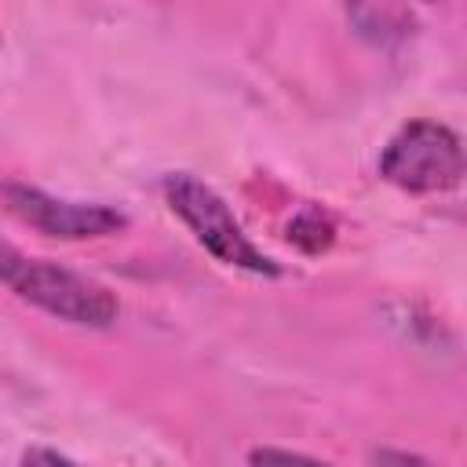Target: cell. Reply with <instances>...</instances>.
I'll use <instances>...</instances> for the list:
<instances>
[{
  "label": "cell",
  "mask_w": 467,
  "mask_h": 467,
  "mask_svg": "<svg viewBox=\"0 0 467 467\" xmlns=\"http://www.w3.org/2000/svg\"><path fill=\"white\" fill-rule=\"evenodd\" d=\"M0 285H7L18 299L33 303L36 310L84 328H109L120 314L117 296L106 285L51 259L26 255L7 237H0Z\"/></svg>",
  "instance_id": "6da1fadb"
},
{
  "label": "cell",
  "mask_w": 467,
  "mask_h": 467,
  "mask_svg": "<svg viewBox=\"0 0 467 467\" xmlns=\"http://www.w3.org/2000/svg\"><path fill=\"white\" fill-rule=\"evenodd\" d=\"M248 460H252V463H270V460H285V463L303 460V463H314V456H306V452H292V449H270V445L252 449V452H248Z\"/></svg>",
  "instance_id": "5b68a950"
},
{
  "label": "cell",
  "mask_w": 467,
  "mask_h": 467,
  "mask_svg": "<svg viewBox=\"0 0 467 467\" xmlns=\"http://www.w3.org/2000/svg\"><path fill=\"white\" fill-rule=\"evenodd\" d=\"M164 201L182 219V226L197 237V244L204 252H212L219 263L244 270V274H255V277H277L281 274V266L244 234V226L237 223L230 204L197 175H190V171L168 175L164 179Z\"/></svg>",
  "instance_id": "7a4b0ae2"
},
{
  "label": "cell",
  "mask_w": 467,
  "mask_h": 467,
  "mask_svg": "<svg viewBox=\"0 0 467 467\" xmlns=\"http://www.w3.org/2000/svg\"><path fill=\"white\" fill-rule=\"evenodd\" d=\"M379 175L405 193L456 190L463 179L460 135L438 120H409L387 139L379 153Z\"/></svg>",
  "instance_id": "3957f363"
},
{
  "label": "cell",
  "mask_w": 467,
  "mask_h": 467,
  "mask_svg": "<svg viewBox=\"0 0 467 467\" xmlns=\"http://www.w3.org/2000/svg\"><path fill=\"white\" fill-rule=\"evenodd\" d=\"M4 204L18 223H26L29 230H36L44 237H58V241H95V237L120 234L128 226V215L113 204L66 201V197L44 193L26 182H7Z\"/></svg>",
  "instance_id": "277c9868"
},
{
  "label": "cell",
  "mask_w": 467,
  "mask_h": 467,
  "mask_svg": "<svg viewBox=\"0 0 467 467\" xmlns=\"http://www.w3.org/2000/svg\"><path fill=\"white\" fill-rule=\"evenodd\" d=\"M22 460H26V463H36V460H47V463H66V456H62V452H47V449H29Z\"/></svg>",
  "instance_id": "8992f818"
},
{
  "label": "cell",
  "mask_w": 467,
  "mask_h": 467,
  "mask_svg": "<svg viewBox=\"0 0 467 467\" xmlns=\"http://www.w3.org/2000/svg\"><path fill=\"white\" fill-rule=\"evenodd\" d=\"M372 460H401V463H423L420 456H409V452H376Z\"/></svg>",
  "instance_id": "52a82bcc"
},
{
  "label": "cell",
  "mask_w": 467,
  "mask_h": 467,
  "mask_svg": "<svg viewBox=\"0 0 467 467\" xmlns=\"http://www.w3.org/2000/svg\"><path fill=\"white\" fill-rule=\"evenodd\" d=\"M423 4H431V0H423Z\"/></svg>",
  "instance_id": "ba28073f"
}]
</instances>
